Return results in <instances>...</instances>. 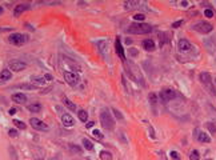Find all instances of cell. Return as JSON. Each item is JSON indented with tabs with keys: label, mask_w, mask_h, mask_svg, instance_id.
Instances as JSON below:
<instances>
[{
	"label": "cell",
	"mask_w": 216,
	"mask_h": 160,
	"mask_svg": "<svg viewBox=\"0 0 216 160\" xmlns=\"http://www.w3.org/2000/svg\"><path fill=\"white\" fill-rule=\"evenodd\" d=\"M181 24H183V20H177V22L172 23V28H179Z\"/></svg>",
	"instance_id": "36"
},
{
	"label": "cell",
	"mask_w": 216,
	"mask_h": 160,
	"mask_svg": "<svg viewBox=\"0 0 216 160\" xmlns=\"http://www.w3.org/2000/svg\"><path fill=\"white\" fill-rule=\"evenodd\" d=\"M199 79H200V82H201V84H203L205 88L210 91L212 95L215 93V88H214V80H212L211 78V75L208 72H201L200 75H199Z\"/></svg>",
	"instance_id": "3"
},
{
	"label": "cell",
	"mask_w": 216,
	"mask_h": 160,
	"mask_svg": "<svg viewBox=\"0 0 216 160\" xmlns=\"http://www.w3.org/2000/svg\"><path fill=\"white\" fill-rule=\"evenodd\" d=\"M152 25L146 24V23H132L127 28L128 33H133V35H146V33L152 32Z\"/></svg>",
	"instance_id": "1"
},
{
	"label": "cell",
	"mask_w": 216,
	"mask_h": 160,
	"mask_svg": "<svg viewBox=\"0 0 216 160\" xmlns=\"http://www.w3.org/2000/svg\"><path fill=\"white\" fill-rule=\"evenodd\" d=\"M12 102L18 103V104H24V103L27 102V96L24 95V93H13L12 95Z\"/></svg>",
	"instance_id": "14"
},
{
	"label": "cell",
	"mask_w": 216,
	"mask_h": 160,
	"mask_svg": "<svg viewBox=\"0 0 216 160\" xmlns=\"http://www.w3.org/2000/svg\"><path fill=\"white\" fill-rule=\"evenodd\" d=\"M100 123H102L103 128L107 129V131H112L115 128V120L108 109H103L100 112Z\"/></svg>",
	"instance_id": "2"
},
{
	"label": "cell",
	"mask_w": 216,
	"mask_h": 160,
	"mask_svg": "<svg viewBox=\"0 0 216 160\" xmlns=\"http://www.w3.org/2000/svg\"><path fill=\"white\" fill-rule=\"evenodd\" d=\"M204 16H207L208 19H211V18H214V16H215V13H214L212 9H205V11H204Z\"/></svg>",
	"instance_id": "33"
},
{
	"label": "cell",
	"mask_w": 216,
	"mask_h": 160,
	"mask_svg": "<svg viewBox=\"0 0 216 160\" xmlns=\"http://www.w3.org/2000/svg\"><path fill=\"white\" fill-rule=\"evenodd\" d=\"M181 5H183V7H188V2H181Z\"/></svg>",
	"instance_id": "43"
},
{
	"label": "cell",
	"mask_w": 216,
	"mask_h": 160,
	"mask_svg": "<svg viewBox=\"0 0 216 160\" xmlns=\"http://www.w3.org/2000/svg\"><path fill=\"white\" fill-rule=\"evenodd\" d=\"M133 19L136 20V22H143V20L146 19V16H144L143 13H136V15L133 16Z\"/></svg>",
	"instance_id": "32"
},
{
	"label": "cell",
	"mask_w": 216,
	"mask_h": 160,
	"mask_svg": "<svg viewBox=\"0 0 216 160\" xmlns=\"http://www.w3.org/2000/svg\"><path fill=\"white\" fill-rule=\"evenodd\" d=\"M77 118L82 120V122H87L88 113H87V111H84V109H79V111H77Z\"/></svg>",
	"instance_id": "23"
},
{
	"label": "cell",
	"mask_w": 216,
	"mask_h": 160,
	"mask_svg": "<svg viewBox=\"0 0 216 160\" xmlns=\"http://www.w3.org/2000/svg\"><path fill=\"white\" fill-rule=\"evenodd\" d=\"M194 29L200 33H210L212 29H214V25L211 23H207V22H199L194 25Z\"/></svg>",
	"instance_id": "5"
},
{
	"label": "cell",
	"mask_w": 216,
	"mask_h": 160,
	"mask_svg": "<svg viewBox=\"0 0 216 160\" xmlns=\"http://www.w3.org/2000/svg\"><path fill=\"white\" fill-rule=\"evenodd\" d=\"M62 123H63V125H66V127H72L73 124H75V120H73V118L69 115V113H63L62 115Z\"/></svg>",
	"instance_id": "12"
},
{
	"label": "cell",
	"mask_w": 216,
	"mask_h": 160,
	"mask_svg": "<svg viewBox=\"0 0 216 160\" xmlns=\"http://www.w3.org/2000/svg\"><path fill=\"white\" fill-rule=\"evenodd\" d=\"M27 68V63L22 62V60H12L9 63V71H15V72H20V71H24Z\"/></svg>",
	"instance_id": "9"
},
{
	"label": "cell",
	"mask_w": 216,
	"mask_h": 160,
	"mask_svg": "<svg viewBox=\"0 0 216 160\" xmlns=\"http://www.w3.org/2000/svg\"><path fill=\"white\" fill-rule=\"evenodd\" d=\"M18 88H27V89H35L36 85L35 84H20L18 85Z\"/></svg>",
	"instance_id": "29"
},
{
	"label": "cell",
	"mask_w": 216,
	"mask_h": 160,
	"mask_svg": "<svg viewBox=\"0 0 216 160\" xmlns=\"http://www.w3.org/2000/svg\"><path fill=\"white\" fill-rule=\"evenodd\" d=\"M44 79H47V80H52V76H51V75H46V76H44Z\"/></svg>",
	"instance_id": "42"
},
{
	"label": "cell",
	"mask_w": 216,
	"mask_h": 160,
	"mask_svg": "<svg viewBox=\"0 0 216 160\" xmlns=\"http://www.w3.org/2000/svg\"><path fill=\"white\" fill-rule=\"evenodd\" d=\"M8 113H9V115H15V113H16V108H9V111H8Z\"/></svg>",
	"instance_id": "40"
},
{
	"label": "cell",
	"mask_w": 216,
	"mask_h": 160,
	"mask_svg": "<svg viewBox=\"0 0 216 160\" xmlns=\"http://www.w3.org/2000/svg\"><path fill=\"white\" fill-rule=\"evenodd\" d=\"M113 113H115V116H116L117 119H123V115L120 113V111H117V109H112Z\"/></svg>",
	"instance_id": "37"
},
{
	"label": "cell",
	"mask_w": 216,
	"mask_h": 160,
	"mask_svg": "<svg viewBox=\"0 0 216 160\" xmlns=\"http://www.w3.org/2000/svg\"><path fill=\"white\" fill-rule=\"evenodd\" d=\"M93 124H95V122H88V123H86V127L87 128H91V127H93Z\"/></svg>",
	"instance_id": "39"
},
{
	"label": "cell",
	"mask_w": 216,
	"mask_h": 160,
	"mask_svg": "<svg viewBox=\"0 0 216 160\" xmlns=\"http://www.w3.org/2000/svg\"><path fill=\"white\" fill-rule=\"evenodd\" d=\"M100 159L102 160H113L111 152H108V151H102L100 152Z\"/></svg>",
	"instance_id": "25"
},
{
	"label": "cell",
	"mask_w": 216,
	"mask_h": 160,
	"mask_svg": "<svg viewBox=\"0 0 216 160\" xmlns=\"http://www.w3.org/2000/svg\"><path fill=\"white\" fill-rule=\"evenodd\" d=\"M27 35H23V33H12L11 36L8 38V42L13 45H23L24 43H27Z\"/></svg>",
	"instance_id": "4"
},
{
	"label": "cell",
	"mask_w": 216,
	"mask_h": 160,
	"mask_svg": "<svg viewBox=\"0 0 216 160\" xmlns=\"http://www.w3.org/2000/svg\"><path fill=\"white\" fill-rule=\"evenodd\" d=\"M207 127H208V128L211 129L212 132H216V125L214 127V125H212V123H207Z\"/></svg>",
	"instance_id": "38"
},
{
	"label": "cell",
	"mask_w": 216,
	"mask_h": 160,
	"mask_svg": "<svg viewBox=\"0 0 216 160\" xmlns=\"http://www.w3.org/2000/svg\"><path fill=\"white\" fill-rule=\"evenodd\" d=\"M196 136H197V140L201 143H210L211 142V138L208 136V133H205L203 131H196Z\"/></svg>",
	"instance_id": "17"
},
{
	"label": "cell",
	"mask_w": 216,
	"mask_h": 160,
	"mask_svg": "<svg viewBox=\"0 0 216 160\" xmlns=\"http://www.w3.org/2000/svg\"><path fill=\"white\" fill-rule=\"evenodd\" d=\"M92 135H93V138H96L97 140H103V138H104V135L99 131V129H93V131H92Z\"/></svg>",
	"instance_id": "28"
},
{
	"label": "cell",
	"mask_w": 216,
	"mask_h": 160,
	"mask_svg": "<svg viewBox=\"0 0 216 160\" xmlns=\"http://www.w3.org/2000/svg\"><path fill=\"white\" fill-rule=\"evenodd\" d=\"M139 5H140V3L139 2H135V0H130V2H124V8L128 9V11H132V9H136V8H139Z\"/></svg>",
	"instance_id": "16"
},
{
	"label": "cell",
	"mask_w": 216,
	"mask_h": 160,
	"mask_svg": "<svg viewBox=\"0 0 216 160\" xmlns=\"http://www.w3.org/2000/svg\"><path fill=\"white\" fill-rule=\"evenodd\" d=\"M177 48L180 49V51H183V52H187V51H190V49L192 48V44L188 42V40L180 39L179 40V43H177Z\"/></svg>",
	"instance_id": "11"
},
{
	"label": "cell",
	"mask_w": 216,
	"mask_h": 160,
	"mask_svg": "<svg viewBox=\"0 0 216 160\" xmlns=\"http://www.w3.org/2000/svg\"><path fill=\"white\" fill-rule=\"evenodd\" d=\"M7 31H11V28H0V32H7Z\"/></svg>",
	"instance_id": "41"
},
{
	"label": "cell",
	"mask_w": 216,
	"mask_h": 160,
	"mask_svg": "<svg viewBox=\"0 0 216 160\" xmlns=\"http://www.w3.org/2000/svg\"><path fill=\"white\" fill-rule=\"evenodd\" d=\"M11 78H12V72L9 71V69H3V71L0 72V80H3V82L11 80Z\"/></svg>",
	"instance_id": "19"
},
{
	"label": "cell",
	"mask_w": 216,
	"mask_h": 160,
	"mask_svg": "<svg viewBox=\"0 0 216 160\" xmlns=\"http://www.w3.org/2000/svg\"><path fill=\"white\" fill-rule=\"evenodd\" d=\"M115 48H116V53L119 55V58L124 62V60H126V55H124V48H123V45H121V42H120L119 38H116V42H115Z\"/></svg>",
	"instance_id": "10"
},
{
	"label": "cell",
	"mask_w": 216,
	"mask_h": 160,
	"mask_svg": "<svg viewBox=\"0 0 216 160\" xmlns=\"http://www.w3.org/2000/svg\"><path fill=\"white\" fill-rule=\"evenodd\" d=\"M28 8H29L28 4H19V5H16L15 9H13V16H16V18H18V16H20L23 12H25Z\"/></svg>",
	"instance_id": "15"
},
{
	"label": "cell",
	"mask_w": 216,
	"mask_h": 160,
	"mask_svg": "<svg viewBox=\"0 0 216 160\" xmlns=\"http://www.w3.org/2000/svg\"><path fill=\"white\" fill-rule=\"evenodd\" d=\"M148 98H150V102L152 103V104H156L157 103V99H156V95H155V93H150Z\"/></svg>",
	"instance_id": "34"
},
{
	"label": "cell",
	"mask_w": 216,
	"mask_h": 160,
	"mask_svg": "<svg viewBox=\"0 0 216 160\" xmlns=\"http://www.w3.org/2000/svg\"><path fill=\"white\" fill-rule=\"evenodd\" d=\"M170 156L172 160H180V155H179V152H176V151H171Z\"/></svg>",
	"instance_id": "30"
},
{
	"label": "cell",
	"mask_w": 216,
	"mask_h": 160,
	"mask_svg": "<svg viewBox=\"0 0 216 160\" xmlns=\"http://www.w3.org/2000/svg\"><path fill=\"white\" fill-rule=\"evenodd\" d=\"M69 148H71V151H72V152H77L79 155L82 153V148H80V147H77V145L71 144V145H69Z\"/></svg>",
	"instance_id": "31"
},
{
	"label": "cell",
	"mask_w": 216,
	"mask_h": 160,
	"mask_svg": "<svg viewBox=\"0 0 216 160\" xmlns=\"http://www.w3.org/2000/svg\"><path fill=\"white\" fill-rule=\"evenodd\" d=\"M175 96H176V92H175L174 89H171V88L163 89V91L160 92V100H161L163 103L171 102L172 99H175Z\"/></svg>",
	"instance_id": "8"
},
{
	"label": "cell",
	"mask_w": 216,
	"mask_h": 160,
	"mask_svg": "<svg viewBox=\"0 0 216 160\" xmlns=\"http://www.w3.org/2000/svg\"><path fill=\"white\" fill-rule=\"evenodd\" d=\"M143 48L146 49V51H154L155 49V42L151 39H146L143 42Z\"/></svg>",
	"instance_id": "18"
},
{
	"label": "cell",
	"mask_w": 216,
	"mask_h": 160,
	"mask_svg": "<svg viewBox=\"0 0 216 160\" xmlns=\"http://www.w3.org/2000/svg\"><path fill=\"white\" fill-rule=\"evenodd\" d=\"M32 83L36 87L38 85H44L46 84V79L44 78H35V79H32Z\"/></svg>",
	"instance_id": "26"
},
{
	"label": "cell",
	"mask_w": 216,
	"mask_h": 160,
	"mask_svg": "<svg viewBox=\"0 0 216 160\" xmlns=\"http://www.w3.org/2000/svg\"><path fill=\"white\" fill-rule=\"evenodd\" d=\"M8 135L11 136V138H16V136H18V131H16V129H9L8 131Z\"/></svg>",
	"instance_id": "35"
},
{
	"label": "cell",
	"mask_w": 216,
	"mask_h": 160,
	"mask_svg": "<svg viewBox=\"0 0 216 160\" xmlns=\"http://www.w3.org/2000/svg\"><path fill=\"white\" fill-rule=\"evenodd\" d=\"M96 47H97V49H99L100 53H103L104 56H107V49H108V42L107 40H99V42L96 43Z\"/></svg>",
	"instance_id": "13"
},
{
	"label": "cell",
	"mask_w": 216,
	"mask_h": 160,
	"mask_svg": "<svg viewBox=\"0 0 216 160\" xmlns=\"http://www.w3.org/2000/svg\"><path fill=\"white\" fill-rule=\"evenodd\" d=\"M29 123H31V127L33 129H38V131H48V125L38 118H31L29 119Z\"/></svg>",
	"instance_id": "7"
},
{
	"label": "cell",
	"mask_w": 216,
	"mask_h": 160,
	"mask_svg": "<svg viewBox=\"0 0 216 160\" xmlns=\"http://www.w3.org/2000/svg\"><path fill=\"white\" fill-rule=\"evenodd\" d=\"M27 108H28L29 112H33V113L42 111V105H40L39 103H33V104H29L28 107H27Z\"/></svg>",
	"instance_id": "20"
},
{
	"label": "cell",
	"mask_w": 216,
	"mask_h": 160,
	"mask_svg": "<svg viewBox=\"0 0 216 160\" xmlns=\"http://www.w3.org/2000/svg\"><path fill=\"white\" fill-rule=\"evenodd\" d=\"M208 160H211V159H208Z\"/></svg>",
	"instance_id": "46"
},
{
	"label": "cell",
	"mask_w": 216,
	"mask_h": 160,
	"mask_svg": "<svg viewBox=\"0 0 216 160\" xmlns=\"http://www.w3.org/2000/svg\"><path fill=\"white\" fill-rule=\"evenodd\" d=\"M199 159H200V155H199V151H196V149L191 151V153H190V160H199Z\"/></svg>",
	"instance_id": "27"
},
{
	"label": "cell",
	"mask_w": 216,
	"mask_h": 160,
	"mask_svg": "<svg viewBox=\"0 0 216 160\" xmlns=\"http://www.w3.org/2000/svg\"><path fill=\"white\" fill-rule=\"evenodd\" d=\"M63 76H64V80H66L67 83H68L69 85H72V87H75L77 85L80 83V78H79V75L75 72H64L63 73Z\"/></svg>",
	"instance_id": "6"
},
{
	"label": "cell",
	"mask_w": 216,
	"mask_h": 160,
	"mask_svg": "<svg viewBox=\"0 0 216 160\" xmlns=\"http://www.w3.org/2000/svg\"><path fill=\"white\" fill-rule=\"evenodd\" d=\"M12 123H13V125H15V127H18L19 129H25V128H27V124H25L24 122H22V120L15 119Z\"/></svg>",
	"instance_id": "24"
},
{
	"label": "cell",
	"mask_w": 216,
	"mask_h": 160,
	"mask_svg": "<svg viewBox=\"0 0 216 160\" xmlns=\"http://www.w3.org/2000/svg\"><path fill=\"white\" fill-rule=\"evenodd\" d=\"M214 83H215V85H216V78H215V80H214Z\"/></svg>",
	"instance_id": "45"
},
{
	"label": "cell",
	"mask_w": 216,
	"mask_h": 160,
	"mask_svg": "<svg viewBox=\"0 0 216 160\" xmlns=\"http://www.w3.org/2000/svg\"><path fill=\"white\" fill-rule=\"evenodd\" d=\"M63 104L67 107L68 109H71V111H76V104H73L72 102H71L69 99H67V98H64L63 99Z\"/></svg>",
	"instance_id": "21"
},
{
	"label": "cell",
	"mask_w": 216,
	"mask_h": 160,
	"mask_svg": "<svg viewBox=\"0 0 216 160\" xmlns=\"http://www.w3.org/2000/svg\"><path fill=\"white\" fill-rule=\"evenodd\" d=\"M82 143H83L84 148H86L87 151H92V149H93V144H92V142H91V140H88L87 138H83Z\"/></svg>",
	"instance_id": "22"
},
{
	"label": "cell",
	"mask_w": 216,
	"mask_h": 160,
	"mask_svg": "<svg viewBox=\"0 0 216 160\" xmlns=\"http://www.w3.org/2000/svg\"><path fill=\"white\" fill-rule=\"evenodd\" d=\"M3 12V8H2V7H0V13H2Z\"/></svg>",
	"instance_id": "44"
}]
</instances>
